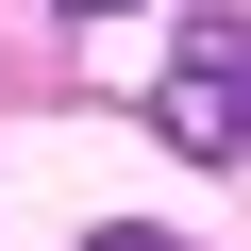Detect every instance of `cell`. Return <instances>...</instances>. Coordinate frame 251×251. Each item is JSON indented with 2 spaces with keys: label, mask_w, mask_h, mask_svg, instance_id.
I'll list each match as a JSON object with an SVG mask.
<instances>
[{
  "label": "cell",
  "mask_w": 251,
  "mask_h": 251,
  "mask_svg": "<svg viewBox=\"0 0 251 251\" xmlns=\"http://www.w3.org/2000/svg\"><path fill=\"white\" fill-rule=\"evenodd\" d=\"M151 134H168L184 168H234V151H251V17H184V50H168V84H151Z\"/></svg>",
  "instance_id": "1"
},
{
  "label": "cell",
  "mask_w": 251,
  "mask_h": 251,
  "mask_svg": "<svg viewBox=\"0 0 251 251\" xmlns=\"http://www.w3.org/2000/svg\"><path fill=\"white\" fill-rule=\"evenodd\" d=\"M84 251H184V234H151V218H117V234H84Z\"/></svg>",
  "instance_id": "2"
},
{
  "label": "cell",
  "mask_w": 251,
  "mask_h": 251,
  "mask_svg": "<svg viewBox=\"0 0 251 251\" xmlns=\"http://www.w3.org/2000/svg\"><path fill=\"white\" fill-rule=\"evenodd\" d=\"M50 17H117V0H50Z\"/></svg>",
  "instance_id": "3"
}]
</instances>
